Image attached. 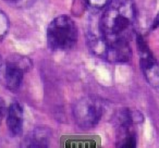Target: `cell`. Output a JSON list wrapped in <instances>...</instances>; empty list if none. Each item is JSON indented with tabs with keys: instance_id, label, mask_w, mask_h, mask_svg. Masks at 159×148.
Instances as JSON below:
<instances>
[{
	"instance_id": "cell-11",
	"label": "cell",
	"mask_w": 159,
	"mask_h": 148,
	"mask_svg": "<svg viewBox=\"0 0 159 148\" xmlns=\"http://www.w3.org/2000/svg\"><path fill=\"white\" fill-rule=\"evenodd\" d=\"M9 29V22H8V18L2 11H0V39H2V37L6 35Z\"/></svg>"
},
{
	"instance_id": "cell-9",
	"label": "cell",
	"mask_w": 159,
	"mask_h": 148,
	"mask_svg": "<svg viewBox=\"0 0 159 148\" xmlns=\"http://www.w3.org/2000/svg\"><path fill=\"white\" fill-rule=\"evenodd\" d=\"M136 146V136L131 128H121V132L118 135L117 147L134 148Z\"/></svg>"
},
{
	"instance_id": "cell-12",
	"label": "cell",
	"mask_w": 159,
	"mask_h": 148,
	"mask_svg": "<svg viewBox=\"0 0 159 148\" xmlns=\"http://www.w3.org/2000/svg\"><path fill=\"white\" fill-rule=\"evenodd\" d=\"M9 3H12L18 7H27V6L32 5L35 0H7Z\"/></svg>"
},
{
	"instance_id": "cell-5",
	"label": "cell",
	"mask_w": 159,
	"mask_h": 148,
	"mask_svg": "<svg viewBox=\"0 0 159 148\" xmlns=\"http://www.w3.org/2000/svg\"><path fill=\"white\" fill-rule=\"evenodd\" d=\"M102 110V104L98 98L86 96L75 102L73 107V117L80 128L89 130L99 122Z\"/></svg>"
},
{
	"instance_id": "cell-4",
	"label": "cell",
	"mask_w": 159,
	"mask_h": 148,
	"mask_svg": "<svg viewBox=\"0 0 159 148\" xmlns=\"http://www.w3.org/2000/svg\"><path fill=\"white\" fill-rule=\"evenodd\" d=\"M32 66V62L24 56L11 57L0 65V83L9 91L16 92L22 84L23 76Z\"/></svg>"
},
{
	"instance_id": "cell-10",
	"label": "cell",
	"mask_w": 159,
	"mask_h": 148,
	"mask_svg": "<svg viewBox=\"0 0 159 148\" xmlns=\"http://www.w3.org/2000/svg\"><path fill=\"white\" fill-rule=\"evenodd\" d=\"M110 1L111 0H86V3L92 9L99 10V9H105L109 5Z\"/></svg>"
},
{
	"instance_id": "cell-2",
	"label": "cell",
	"mask_w": 159,
	"mask_h": 148,
	"mask_svg": "<svg viewBox=\"0 0 159 148\" xmlns=\"http://www.w3.org/2000/svg\"><path fill=\"white\" fill-rule=\"evenodd\" d=\"M77 38V26L70 16H59L48 25L47 42L52 50H70L75 46Z\"/></svg>"
},
{
	"instance_id": "cell-7",
	"label": "cell",
	"mask_w": 159,
	"mask_h": 148,
	"mask_svg": "<svg viewBox=\"0 0 159 148\" xmlns=\"http://www.w3.org/2000/svg\"><path fill=\"white\" fill-rule=\"evenodd\" d=\"M23 108L19 102L14 101L10 105L7 112L8 130L12 136H19L23 132Z\"/></svg>"
},
{
	"instance_id": "cell-8",
	"label": "cell",
	"mask_w": 159,
	"mask_h": 148,
	"mask_svg": "<svg viewBox=\"0 0 159 148\" xmlns=\"http://www.w3.org/2000/svg\"><path fill=\"white\" fill-rule=\"evenodd\" d=\"M49 141H50V131L47 128L39 126L25 137L21 146L22 147L44 148L49 145Z\"/></svg>"
},
{
	"instance_id": "cell-14",
	"label": "cell",
	"mask_w": 159,
	"mask_h": 148,
	"mask_svg": "<svg viewBox=\"0 0 159 148\" xmlns=\"http://www.w3.org/2000/svg\"><path fill=\"white\" fill-rule=\"evenodd\" d=\"M157 27H159V12H158V14H157L156 18H155L154 22H152V29H157Z\"/></svg>"
},
{
	"instance_id": "cell-13",
	"label": "cell",
	"mask_w": 159,
	"mask_h": 148,
	"mask_svg": "<svg viewBox=\"0 0 159 148\" xmlns=\"http://www.w3.org/2000/svg\"><path fill=\"white\" fill-rule=\"evenodd\" d=\"M5 114H6V104L2 98H0V123L2 121Z\"/></svg>"
},
{
	"instance_id": "cell-3",
	"label": "cell",
	"mask_w": 159,
	"mask_h": 148,
	"mask_svg": "<svg viewBox=\"0 0 159 148\" xmlns=\"http://www.w3.org/2000/svg\"><path fill=\"white\" fill-rule=\"evenodd\" d=\"M87 44L91 50L98 57L111 63H124L132 57L128 42H108L100 34H89Z\"/></svg>"
},
{
	"instance_id": "cell-6",
	"label": "cell",
	"mask_w": 159,
	"mask_h": 148,
	"mask_svg": "<svg viewBox=\"0 0 159 148\" xmlns=\"http://www.w3.org/2000/svg\"><path fill=\"white\" fill-rule=\"evenodd\" d=\"M137 37V47L139 51V66L143 72L144 78L147 83L155 88H159V63L152 53L150 52L149 48L146 43L144 42L143 37L139 35Z\"/></svg>"
},
{
	"instance_id": "cell-1",
	"label": "cell",
	"mask_w": 159,
	"mask_h": 148,
	"mask_svg": "<svg viewBox=\"0 0 159 148\" xmlns=\"http://www.w3.org/2000/svg\"><path fill=\"white\" fill-rule=\"evenodd\" d=\"M137 10L133 0H111L105 8L99 32L108 42H130L135 33Z\"/></svg>"
},
{
	"instance_id": "cell-15",
	"label": "cell",
	"mask_w": 159,
	"mask_h": 148,
	"mask_svg": "<svg viewBox=\"0 0 159 148\" xmlns=\"http://www.w3.org/2000/svg\"><path fill=\"white\" fill-rule=\"evenodd\" d=\"M1 63H2V62H1V57H0V65H1Z\"/></svg>"
}]
</instances>
